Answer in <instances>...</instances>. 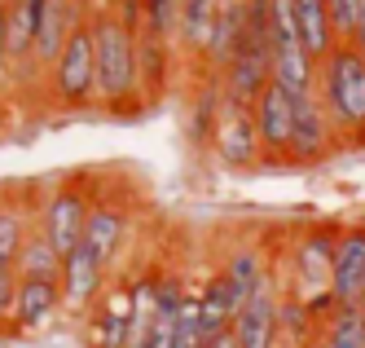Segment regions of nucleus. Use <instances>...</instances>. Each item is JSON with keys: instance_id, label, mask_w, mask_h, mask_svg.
<instances>
[{"instance_id": "1", "label": "nucleus", "mask_w": 365, "mask_h": 348, "mask_svg": "<svg viewBox=\"0 0 365 348\" xmlns=\"http://www.w3.org/2000/svg\"><path fill=\"white\" fill-rule=\"evenodd\" d=\"M93 26V58H97V101L110 115H128L145 101L141 89V66H137V26H128L106 0L88 9Z\"/></svg>"}, {"instance_id": "2", "label": "nucleus", "mask_w": 365, "mask_h": 348, "mask_svg": "<svg viewBox=\"0 0 365 348\" xmlns=\"http://www.w3.org/2000/svg\"><path fill=\"white\" fill-rule=\"evenodd\" d=\"M334 238H339V225L334 221H312L304 229L291 234L286 252L277 256V278H282V291L299 296L317 322L339 309L334 291H330V278H334Z\"/></svg>"}, {"instance_id": "3", "label": "nucleus", "mask_w": 365, "mask_h": 348, "mask_svg": "<svg viewBox=\"0 0 365 348\" xmlns=\"http://www.w3.org/2000/svg\"><path fill=\"white\" fill-rule=\"evenodd\" d=\"M317 97L344 146H365V53L348 40L317 62Z\"/></svg>"}, {"instance_id": "4", "label": "nucleus", "mask_w": 365, "mask_h": 348, "mask_svg": "<svg viewBox=\"0 0 365 348\" xmlns=\"http://www.w3.org/2000/svg\"><path fill=\"white\" fill-rule=\"evenodd\" d=\"M44 97L58 111H84L97 101V58H93V26L88 18L71 31L62 53L44 66Z\"/></svg>"}, {"instance_id": "5", "label": "nucleus", "mask_w": 365, "mask_h": 348, "mask_svg": "<svg viewBox=\"0 0 365 348\" xmlns=\"http://www.w3.org/2000/svg\"><path fill=\"white\" fill-rule=\"evenodd\" d=\"M93 199L97 190L84 185L80 177L75 181H53L48 190H40V207H36V225L48 234L62 256H71L84 238V225H88V212H93Z\"/></svg>"}, {"instance_id": "6", "label": "nucleus", "mask_w": 365, "mask_h": 348, "mask_svg": "<svg viewBox=\"0 0 365 348\" xmlns=\"http://www.w3.org/2000/svg\"><path fill=\"white\" fill-rule=\"evenodd\" d=\"M207 150L220 168L229 172H251V168H264V146H259V132H255V115L251 106H238L220 93L216 106V124H212V137H207Z\"/></svg>"}, {"instance_id": "7", "label": "nucleus", "mask_w": 365, "mask_h": 348, "mask_svg": "<svg viewBox=\"0 0 365 348\" xmlns=\"http://www.w3.org/2000/svg\"><path fill=\"white\" fill-rule=\"evenodd\" d=\"M137 327V300H133V278H110V287L97 296V304L80 317V339L84 348H128Z\"/></svg>"}, {"instance_id": "8", "label": "nucleus", "mask_w": 365, "mask_h": 348, "mask_svg": "<svg viewBox=\"0 0 365 348\" xmlns=\"http://www.w3.org/2000/svg\"><path fill=\"white\" fill-rule=\"evenodd\" d=\"M128 238H133V207H128L119 194H101V190H97L80 243L115 274L119 260H123V252H128Z\"/></svg>"}, {"instance_id": "9", "label": "nucleus", "mask_w": 365, "mask_h": 348, "mask_svg": "<svg viewBox=\"0 0 365 348\" xmlns=\"http://www.w3.org/2000/svg\"><path fill=\"white\" fill-rule=\"evenodd\" d=\"M334 150H344L339 132L326 115L317 93L295 97V128H291V168H317Z\"/></svg>"}, {"instance_id": "10", "label": "nucleus", "mask_w": 365, "mask_h": 348, "mask_svg": "<svg viewBox=\"0 0 365 348\" xmlns=\"http://www.w3.org/2000/svg\"><path fill=\"white\" fill-rule=\"evenodd\" d=\"M255 132L264 146V168H291V128H295V93L269 84L251 106Z\"/></svg>"}, {"instance_id": "11", "label": "nucleus", "mask_w": 365, "mask_h": 348, "mask_svg": "<svg viewBox=\"0 0 365 348\" xmlns=\"http://www.w3.org/2000/svg\"><path fill=\"white\" fill-rule=\"evenodd\" d=\"M277 309H282V278H273L269 287H259L255 296L238 309L233 317V339L238 348H277L282 344V322H277Z\"/></svg>"}, {"instance_id": "12", "label": "nucleus", "mask_w": 365, "mask_h": 348, "mask_svg": "<svg viewBox=\"0 0 365 348\" xmlns=\"http://www.w3.org/2000/svg\"><path fill=\"white\" fill-rule=\"evenodd\" d=\"M110 278H115V274L80 243V247H75V252L62 260V278H58V282H62V304H66V313L84 317V313L97 304L101 291L110 287Z\"/></svg>"}, {"instance_id": "13", "label": "nucleus", "mask_w": 365, "mask_h": 348, "mask_svg": "<svg viewBox=\"0 0 365 348\" xmlns=\"http://www.w3.org/2000/svg\"><path fill=\"white\" fill-rule=\"evenodd\" d=\"M330 291H334L339 304H361V291H365V221L339 225Z\"/></svg>"}, {"instance_id": "14", "label": "nucleus", "mask_w": 365, "mask_h": 348, "mask_svg": "<svg viewBox=\"0 0 365 348\" xmlns=\"http://www.w3.org/2000/svg\"><path fill=\"white\" fill-rule=\"evenodd\" d=\"M58 313H66L62 304V282H48V278H18V300H14V335H36L53 322Z\"/></svg>"}, {"instance_id": "15", "label": "nucleus", "mask_w": 365, "mask_h": 348, "mask_svg": "<svg viewBox=\"0 0 365 348\" xmlns=\"http://www.w3.org/2000/svg\"><path fill=\"white\" fill-rule=\"evenodd\" d=\"M220 274L229 278V287H233V296H238V304H247L259 287H269V282L277 278V256L264 252L259 243H238V247H229V252H225Z\"/></svg>"}, {"instance_id": "16", "label": "nucleus", "mask_w": 365, "mask_h": 348, "mask_svg": "<svg viewBox=\"0 0 365 348\" xmlns=\"http://www.w3.org/2000/svg\"><path fill=\"white\" fill-rule=\"evenodd\" d=\"M88 18V9L80 0H44L40 5V22H36V66L44 79V66L62 53V44L71 40V31Z\"/></svg>"}, {"instance_id": "17", "label": "nucleus", "mask_w": 365, "mask_h": 348, "mask_svg": "<svg viewBox=\"0 0 365 348\" xmlns=\"http://www.w3.org/2000/svg\"><path fill=\"white\" fill-rule=\"evenodd\" d=\"M137 66H141V89L145 101H159L172 84V71H176V44L150 26H137Z\"/></svg>"}, {"instance_id": "18", "label": "nucleus", "mask_w": 365, "mask_h": 348, "mask_svg": "<svg viewBox=\"0 0 365 348\" xmlns=\"http://www.w3.org/2000/svg\"><path fill=\"white\" fill-rule=\"evenodd\" d=\"M225 0H180V22H176V53H185L190 62H207V49H212V31L220 18Z\"/></svg>"}, {"instance_id": "19", "label": "nucleus", "mask_w": 365, "mask_h": 348, "mask_svg": "<svg viewBox=\"0 0 365 348\" xmlns=\"http://www.w3.org/2000/svg\"><path fill=\"white\" fill-rule=\"evenodd\" d=\"M36 207H40V190H36V199L14 194V190L0 194V269H14L27 234L36 229Z\"/></svg>"}, {"instance_id": "20", "label": "nucleus", "mask_w": 365, "mask_h": 348, "mask_svg": "<svg viewBox=\"0 0 365 348\" xmlns=\"http://www.w3.org/2000/svg\"><path fill=\"white\" fill-rule=\"evenodd\" d=\"M36 22H40V0H5L9 71H40L36 66Z\"/></svg>"}, {"instance_id": "21", "label": "nucleus", "mask_w": 365, "mask_h": 348, "mask_svg": "<svg viewBox=\"0 0 365 348\" xmlns=\"http://www.w3.org/2000/svg\"><path fill=\"white\" fill-rule=\"evenodd\" d=\"M198 309H202V339L225 335V331L233 327V317H238L242 304H238V296H233L229 278L220 274V264L198 282Z\"/></svg>"}, {"instance_id": "22", "label": "nucleus", "mask_w": 365, "mask_h": 348, "mask_svg": "<svg viewBox=\"0 0 365 348\" xmlns=\"http://www.w3.org/2000/svg\"><path fill=\"white\" fill-rule=\"evenodd\" d=\"M295 18H299V36L317 62L344 44V36L334 26V14H330V0H295Z\"/></svg>"}, {"instance_id": "23", "label": "nucleus", "mask_w": 365, "mask_h": 348, "mask_svg": "<svg viewBox=\"0 0 365 348\" xmlns=\"http://www.w3.org/2000/svg\"><path fill=\"white\" fill-rule=\"evenodd\" d=\"M62 260H66V256L48 243V234L36 225V229L27 234V243H22L14 269H18V278H48V282H58V278H62Z\"/></svg>"}, {"instance_id": "24", "label": "nucleus", "mask_w": 365, "mask_h": 348, "mask_svg": "<svg viewBox=\"0 0 365 348\" xmlns=\"http://www.w3.org/2000/svg\"><path fill=\"white\" fill-rule=\"evenodd\" d=\"M322 339L330 348H365V309L361 304H339L322 322Z\"/></svg>"}, {"instance_id": "25", "label": "nucleus", "mask_w": 365, "mask_h": 348, "mask_svg": "<svg viewBox=\"0 0 365 348\" xmlns=\"http://www.w3.org/2000/svg\"><path fill=\"white\" fill-rule=\"evenodd\" d=\"M176 22H180V0H145V22L150 31H159L176 44Z\"/></svg>"}, {"instance_id": "26", "label": "nucleus", "mask_w": 365, "mask_h": 348, "mask_svg": "<svg viewBox=\"0 0 365 348\" xmlns=\"http://www.w3.org/2000/svg\"><path fill=\"white\" fill-rule=\"evenodd\" d=\"M14 300H18V269H0V331L14 322Z\"/></svg>"}, {"instance_id": "27", "label": "nucleus", "mask_w": 365, "mask_h": 348, "mask_svg": "<svg viewBox=\"0 0 365 348\" xmlns=\"http://www.w3.org/2000/svg\"><path fill=\"white\" fill-rule=\"evenodd\" d=\"M356 9H361V0H330V14H334V26H339V36H352V22H356Z\"/></svg>"}, {"instance_id": "28", "label": "nucleus", "mask_w": 365, "mask_h": 348, "mask_svg": "<svg viewBox=\"0 0 365 348\" xmlns=\"http://www.w3.org/2000/svg\"><path fill=\"white\" fill-rule=\"evenodd\" d=\"M9 40H5V0H0V79L9 84Z\"/></svg>"}, {"instance_id": "29", "label": "nucleus", "mask_w": 365, "mask_h": 348, "mask_svg": "<svg viewBox=\"0 0 365 348\" xmlns=\"http://www.w3.org/2000/svg\"><path fill=\"white\" fill-rule=\"evenodd\" d=\"M348 44L365 53V0H361V9H356V22H352V36H348Z\"/></svg>"}, {"instance_id": "30", "label": "nucleus", "mask_w": 365, "mask_h": 348, "mask_svg": "<svg viewBox=\"0 0 365 348\" xmlns=\"http://www.w3.org/2000/svg\"><path fill=\"white\" fill-rule=\"evenodd\" d=\"M202 348H238V339H233V331H225V335H216V339H207Z\"/></svg>"}, {"instance_id": "31", "label": "nucleus", "mask_w": 365, "mask_h": 348, "mask_svg": "<svg viewBox=\"0 0 365 348\" xmlns=\"http://www.w3.org/2000/svg\"><path fill=\"white\" fill-rule=\"evenodd\" d=\"M308 348H330V344H326V339H322V335H317V339H312V344H308Z\"/></svg>"}, {"instance_id": "32", "label": "nucleus", "mask_w": 365, "mask_h": 348, "mask_svg": "<svg viewBox=\"0 0 365 348\" xmlns=\"http://www.w3.org/2000/svg\"><path fill=\"white\" fill-rule=\"evenodd\" d=\"M80 5H84V9H93V5H97V0H80Z\"/></svg>"}]
</instances>
